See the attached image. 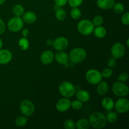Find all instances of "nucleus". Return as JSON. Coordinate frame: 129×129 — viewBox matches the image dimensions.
<instances>
[{
  "label": "nucleus",
  "instance_id": "14",
  "mask_svg": "<svg viewBox=\"0 0 129 129\" xmlns=\"http://www.w3.org/2000/svg\"><path fill=\"white\" fill-rule=\"evenodd\" d=\"M12 59V54L6 49H0V64L5 65L10 62Z\"/></svg>",
  "mask_w": 129,
  "mask_h": 129
},
{
  "label": "nucleus",
  "instance_id": "2",
  "mask_svg": "<svg viewBox=\"0 0 129 129\" xmlns=\"http://www.w3.org/2000/svg\"><path fill=\"white\" fill-rule=\"evenodd\" d=\"M86 52L84 49L76 47L73 49L69 54V59L74 64L82 62L86 57Z\"/></svg>",
  "mask_w": 129,
  "mask_h": 129
},
{
  "label": "nucleus",
  "instance_id": "36",
  "mask_svg": "<svg viewBox=\"0 0 129 129\" xmlns=\"http://www.w3.org/2000/svg\"><path fill=\"white\" fill-rule=\"evenodd\" d=\"M122 22L123 25H129V13L125 12L122 16Z\"/></svg>",
  "mask_w": 129,
  "mask_h": 129
},
{
  "label": "nucleus",
  "instance_id": "5",
  "mask_svg": "<svg viewBox=\"0 0 129 129\" xmlns=\"http://www.w3.org/2000/svg\"><path fill=\"white\" fill-rule=\"evenodd\" d=\"M112 92L118 97H125L129 93L128 87L120 81L115 82L112 86Z\"/></svg>",
  "mask_w": 129,
  "mask_h": 129
},
{
  "label": "nucleus",
  "instance_id": "22",
  "mask_svg": "<svg viewBox=\"0 0 129 129\" xmlns=\"http://www.w3.org/2000/svg\"><path fill=\"white\" fill-rule=\"evenodd\" d=\"M93 32H94L96 37L98 38V39L104 38L107 35V30H106L105 28L101 26V25L96 26L95 28H94Z\"/></svg>",
  "mask_w": 129,
  "mask_h": 129
},
{
  "label": "nucleus",
  "instance_id": "24",
  "mask_svg": "<svg viewBox=\"0 0 129 129\" xmlns=\"http://www.w3.org/2000/svg\"><path fill=\"white\" fill-rule=\"evenodd\" d=\"M106 118H107V122H109L110 123H115L118 119V115H117V112L110 110L107 113Z\"/></svg>",
  "mask_w": 129,
  "mask_h": 129
},
{
  "label": "nucleus",
  "instance_id": "11",
  "mask_svg": "<svg viewBox=\"0 0 129 129\" xmlns=\"http://www.w3.org/2000/svg\"><path fill=\"white\" fill-rule=\"evenodd\" d=\"M53 47L58 51L64 50L68 48L69 45V41L64 37H59L53 41Z\"/></svg>",
  "mask_w": 129,
  "mask_h": 129
},
{
  "label": "nucleus",
  "instance_id": "29",
  "mask_svg": "<svg viewBox=\"0 0 129 129\" xmlns=\"http://www.w3.org/2000/svg\"><path fill=\"white\" fill-rule=\"evenodd\" d=\"M113 8L117 13L120 14L124 12L125 6L122 3H116L114 4Z\"/></svg>",
  "mask_w": 129,
  "mask_h": 129
},
{
  "label": "nucleus",
  "instance_id": "31",
  "mask_svg": "<svg viewBox=\"0 0 129 129\" xmlns=\"http://www.w3.org/2000/svg\"><path fill=\"white\" fill-rule=\"evenodd\" d=\"M83 102L78 100H74L71 103V107H72L75 110H79L81 109L82 107H83Z\"/></svg>",
  "mask_w": 129,
  "mask_h": 129
},
{
  "label": "nucleus",
  "instance_id": "42",
  "mask_svg": "<svg viewBox=\"0 0 129 129\" xmlns=\"http://www.w3.org/2000/svg\"><path fill=\"white\" fill-rule=\"evenodd\" d=\"M3 41H2V40H1V39H0V49H2V47H3Z\"/></svg>",
  "mask_w": 129,
  "mask_h": 129
},
{
  "label": "nucleus",
  "instance_id": "23",
  "mask_svg": "<svg viewBox=\"0 0 129 129\" xmlns=\"http://www.w3.org/2000/svg\"><path fill=\"white\" fill-rule=\"evenodd\" d=\"M67 13L65 10L59 7L55 10V17L59 21H64L66 18Z\"/></svg>",
  "mask_w": 129,
  "mask_h": 129
},
{
  "label": "nucleus",
  "instance_id": "35",
  "mask_svg": "<svg viewBox=\"0 0 129 129\" xmlns=\"http://www.w3.org/2000/svg\"><path fill=\"white\" fill-rule=\"evenodd\" d=\"M128 79V74L127 73L125 72H123V73H120V75L118 76V81L122 82V83H125V82L127 81Z\"/></svg>",
  "mask_w": 129,
  "mask_h": 129
},
{
  "label": "nucleus",
  "instance_id": "12",
  "mask_svg": "<svg viewBox=\"0 0 129 129\" xmlns=\"http://www.w3.org/2000/svg\"><path fill=\"white\" fill-rule=\"evenodd\" d=\"M71 102L70 100H69V98L64 97L57 101L55 107H56L57 110L59 112H65L71 108Z\"/></svg>",
  "mask_w": 129,
  "mask_h": 129
},
{
  "label": "nucleus",
  "instance_id": "18",
  "mask_svg": "<svg viewBox=\"0 0 129 129\" xmlns=\"http://www.w3.org/2000/svg\"><path fill=\"white\" fill-rule=\"evenodd\" d=\"M109 86L106 81H101L98 84L96 88L97 93L99 95L103 96L105 95L108 91Z\"/></svg>",
  "mask_w": 129,
  "mask_h": 129
},
{
  "label": "nucleus",
  "instance_id": "16",
  "mask_svg": "<svg viewBox=\"0 0 129 129\" xmlns=\"http://www.w3.org/2000/svg\"><path fill=\"white\" fill-rule=\"evenodd\" d=\"M115 3V0H97L96 1L98 7L102 10H105L113 8Z\"/></svg>",
  "mask_w": 129,
  "mask_h": 129
},
{
  "label": "nucleus",
  "instance_id": "7",
  "mask_svg": "<svg viewBox=\"0 0 129 129\" xmlns=\"http://www.w3.org/2000/svg\"><path fill=\"white\" fill-rule=\"evenodd\" d=\"M20 110L21 113L26 117H30L35 112V106L30 100H24L20 103Z\"/></svg>",
  "mask_w": 129,
  "mask_h": 129
},
{
  "label": "nucleus",
  "instance_id": "27",
  "mask_svg": "<svg viewBox=\"0 0 129 129\" xmlns=\"http://www.w3.org/2000/svg\"><path fill=\"white\" fill-rule=\"evenodd\" d=\"M18 45L21 50H26L29 47V42L26 37H22L19 40Z\"/></svg>",
  "mask_w": 129,
  "mask_h": 129
},
{
  "label": "nucleus",
  "instance_id": "37",
  "mask_svg": "<svg viewBox=\"0 0 129 129\" xmlns=\"http://www.w3.org/2000/svg\"><path fill=\"white\" fill-rule=\"evenodd\" d=\"M116 64H117V60H116L115 58L113 57L108 59V61H107V66H108V68H113V67L115 66Z\"/></svg>",
  "mask_w": 129,
  "mask_h": 129
},
{
  "label": "nucleus",
  "instance_id": "40",
  "mask_svg": "<svg viewBox=\"0 0 129 129\" xmlns=\"http://www.w3.org/2000/svg\"><path fill=\"white\" fill-rule=\"evenodd\" d=\"M29 35V30L28 28H25L22 31V35L23 37H26Z\"/></svg>",
  "mask_w": 129,
  "mask_h": 129
},
{
  "label": "nucleus",
  "instance_id": "10",
  "mask_svg": "<svg viewBox=\"0 0 129 129\" xmlns=\"http://www.w3.org/2000/svg\"><path fill=\"white\" fill-rule=\"evenodd\" d=\"M125 47L124 45L120 42H117L112 45L111 48V53L112 56L117 59H121L125 54Z\"/></svg>",
  "mask_w": 129,
  "mask_h": 129
},
{
  "label": "nucleus",
  "instance_id": "30",
  "mask_svg": "<svg viewBox=\"0 0 129 129\" xmlns=\"http://www.w3.org/2000/svg\"><path fill=\"white\" fill-rule=\"evenodd\" d=\"M64 127L66 129H74L76 128V123L71 119H67L64 123Z\"/></svg>",
  "mask_w": 129,
  "mask_h": 129
},
{
  "label": "nucleus",
  "instance_id": "9",
  "mask_svg": "<svg viewBox=\"0 0 129 129\" xmlns=\"http://www.w3.org/2000/svg\"><path fill=\"white\" fill-rule=\"evenodd\" d=\"M115 109L118 113H125L129 110V101L127 98L122 97L117 100L114 104Z\"/></svg>",
  "mask_w": 129,
  "mask_h": 129
},
{
  "label": "nucleus",
  "instance_id": "41",
  "mask_svg": "<svg viewBox=\"0 0 129 129\" xmlns=\"http://www.w3.org/2000/svg\"><path fill=\"white\" fill-rule=\"evenodd\" d=\"M53 44V41L52 40H49L47 42V45H52Z\"/></svg>",
  "mask_w": 129,
  "mask_h": 129
},
{
  "label": "nucleus",
  "instance_id": "25",
  "mask_svg": "<svg viewBox=\"0 0 129 129\" xmlns=\"http://www.w3.org/2000/svg\"><path fill=\"white\" fill-rule=\"evenodd\" d=\"M15 124L18 127H24L28 122V119L26 116H19L15 119Z\"/></svg>",
  "mask_w": 129,
  "mask_h": 129
},
{
  "label": "nucleus",
  "instance_id": "44",
  "mask_svg": "<svg viewBox=\"0 0 129 129\" xmlns=\"http://www.w3.org/2000/svg\"><path fill=\"white\" fill-rule=\"evenodd\" d=\"M127 47L129 46V44H128V39H127Z\"/></svg>",
  "mask_w": 129,
  "mask_h": 129
},
{
  "label": "nucleus",
  "instance_id": "6",
  "mask_svg": "<svg viewBox=\"0 0 129 129\" xmlns=\"http://www.w3.org/2000/svg\"><path fill=\"white\" fill-rule=\"evenodd\" d=\"M102 74L99 71L94 69L88 70L86 73V79L87 81L91 84H98L102 81Z\"/></svg>",
  "mask_w": 129,
  "mask_h": 129
},
{
  "label": "nucleus",
  "instance_id": "32",
  "mask_svg": "<svg viewBox=\"0 0 129 129\" xmlns=\"http://www.w3.org/2000/svg\"><path fill=\"white\" fill-rule=\"evenodd\" d=\"M101 74H102V76L103 78H109L113 74V70L110 68H105V69H103V71L101 73Z\"/></svg>",
  "mask_w": 129,
  "mask_h": 129
},
{
  "label": "nucleus",
  "instance_id": "39",
  "mask_svg": "<svg viewBox=\"0 0 129 129\" xmlns=\"http://www.w3.org/2000/svg\"><path fill=\"white\" fill-rule=\"evenodd\" d=\"M5 31V24L3 20L0 18V35L3 34Z\"/></svg>",
  "mask_w": 129,
  "mask_h": 129
},
{
  "label": "nucleus",
  "instance_id": "43",
  "mask_svg": "<svg viewBox=\"0 0 129 129\" xmlns=\"http://www.w3.org/2000/svg\"><path fill=\"white\" fill-rule=\"evenodd\" d=\"M6 1V0H0V5H3Z\"/></svg>",
  "mask_w": 129,
  "mask_h": 129
},
{
  "label": "nucleus",
  "instance_id": "28",
  "mask_svg": "<svg viewBox=\"0 0 129 129\" xmlns=\"http://www.w3.org/2000/svg\"><path fill=\"white\" fill-rule=\"evenodd\" d=\"M71 16L72 18L74 19V20H78V19L80 18V17L81 16V11L78 8V7L73 8L71 11Z\"/></svg>",
  "mask_w": 129,
  "mask_h": 129
},
{
  "label": "nucleus",
  "instance_id": "1",
  "mask_svg": "<svg viewBox=\"0 0 129 129\" xmlns=\"http://www.w3.org/2000/svg\"><path fill=\"white\" fill-rule=\"evenodd\" d=\"M90 125L96 129L104 128L107 123L106 116L103 113L96 112L91 113L89 119Z\"/></svg>",
  "mask_w": 129,
  "mask_h": 129
},
{
  "label": "nucleus",
  "instance_id": "4",
  "mask_svg": "<svg viewBox=\"0 0 129 129\" xmlns=\"http://www.w3.org/2000/svg\"><path fill=\"white\" fill-rule=\"evenodd\" d=\"M77 28L79 32L83 35H89L93 32L94 26L92 21L88 20H82L78 23Z\"/></svg>",
  "mask_w": 129,
  "mask_h": 129
},
{
  "label": "nucleus",
  "instance_id": "38",
  "mask_svg": "<svg viewBox=\"0 0 129 129\" xmlns=\"http://www.w3.org/2000/svg\"><path fill=\"white\" fill-rule=\"evenodd\" d=\"M68 0H54L55 5L59 7H62L68 3Z\"/></svg>",
  "mask_w": 129,
  "mask_h": 129
},
{
  "label": "nucleus",
  "instance_id": "21",
  "mask_svg": "<svg viewBox=\"0 0 129 129\" xmlns=\"http://www.w3.org/2000/svg\"><path fill=\"white\" fill-rule=\"evenodd\" d=\"M90 127L89 120L86 118H81L76 123V128L78 129H88Z\"/></svg>",
  "mask_w": 129,
  "mask_h": 129
},
{
  "label": "nucleus",
  "instance_id": "33",
  "mask_svg": "<svg viewBox=\"0 0 129 129\" xmlns=\"http://www.w3.org/2000/svg\"><path fill=\"white\" fill-rule=\"evenodd\" d=\"M92 23H93L94 26H100V25H102L103 23V18L102 17V16H100V15L96 16L93 19Z\"/></svg>",
  "mask_w": 129,
  "mask_h": 129
},
{
  "label": "nucleus",
  "instance_id": "15",
  "mask_svg": "<svg viewBox=\"0 0 129 129\" xmlns=\"http://www.w3.org/2000/svg\"><path fill=\"white\" fill-rule=\"evenodd\" d=\"M54 59L60 64H67L69 62V55L64 50L58 51L54 55Z\"/></svg>",
  "mask_w": 129,
  "mask_h": 129
},
{
  "label": "nucleus",
  "instance_id": "3",
  "mask_svg": "<svg viewBox=\"0 0 129 129\" xmlns=\"http://www.w3.org/2000/svg\"><path fill=\"white\" fill-rule=\"evenodd\" d=\"M59 91L64 98H71L75 94L76 88L73 83L69 81H64L59 86Z\"/></svg>",
  "mask_w": 129,
  "mask_h": 129
},
{
  "label": "nucleus",
  "instance_id": "13",
  "mask_svg": "<svg viewBox=\"0 0 129 129\" xmlns=\"http://www.w3.org/2000/svg\"><path fill=\"white\" fill-rule=\"evenodd\" d=\"M54 55L51 50H45L40 56V61L44 65H49L54 61Z\"/></svg>",
  "mask_w": 129,
  "mask_h": 129
},
{
  "label": "nucleus",
  "instance_id": "26",
  "mask_svg": "<svg viewBox=\"0 0 129 129\" xmlns=\"http://www.w3.org/2000/svg\"><path fill=\"white\" fill-rule=\"evenodd\" d=\"M24 8L21 5H16L13 8V13L15 16H21L24 13Z\"/></svg>",
  "mask_w": 129,
  "mask_h": 129
},
{
  "label": "nucleus",
  "instance_id": "34",
  "mask_svg": "<svg viewBox=\"0 0 129 129\" xmlns=\"http://www.w3.org/2000/svg\"><path fill=\"white\" fill-rule=\"evenodd\" d=\"M83 2V0H68V3L72 8H77L80 6Z\"/></svg>",
  "mask_w": 129,
  "mask_h": 129
},
{
  "label": "nucleus",
  "instance_id": "19",
  "mask_svg": "<svg viewBox=\"0 0 129 129\" xmlns=\"http://www.w3.org/2000/svg\"><path fill=\"white\" fill-rule=\"evenodd\" d=\"M76 98L78 100L81 101V102H87L90 99V94L89 92L86 90H79L75 93Z\"/></svg>",
  "mask_w": 129,
  "mask_h": 129
},
{
  "label": "nucleus",
  "instance_id": "8",
  "mask_svg": "<svg viewBox=\"0 0 129 129\" xmlns=\"http://www.w3.org/2000/svg\"><path fill=\"white\" fill-rule=\"evenodd\" d=\"M23 27V21L20 16H15L9 20L8 28L12 32H18Z\"/></svg>",
  "mask_w": 129,
  "mask_h": 129
},
{
  "label": "nucleus",
  "instance_id": "20",
  "mask_svg": "<svg viewBox=\"0 0 129 129\" xmlns=\"http://www.w3.org/2000/svg\"><path fill=\"white\" fill-rule=\"evenodd\" d=\"M114 102L113 99L109 97H105L102 101V105L107 110H112L114 107Z\"/></svg>",
  "mask_w": 129,
  "mask_h": 129
},
{
  "label": "nucleus",
  "instance_id": "17",
  "mask_svg": "<svg viewBox=\"0 0 129 129\" xmlns=\"http://www.w3.org/2000/svg\"><path fill=\"white\" fill-rule=\"evenodd\" d=\"M37 15L34 12L31 11H26L23 14L22 20L23 22L28 24L34 23L37 20Z\"/></svg>",
  "mask_w": 129,
  "mask_h": 129
}]
</instances>
